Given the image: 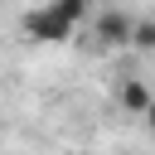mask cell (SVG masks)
<instances>
[{
    "instance_id": "obj_1",
    "label": "cell",
    "mask_w": 155,
    "mask_h": 155,
    "mask_svg": "<svg viewBox=\"0 0 155 155\" xmlns=\"http://www.w3.org/2000/svg\"><path fill=\"white\" fill-rule=\"evenodd\" d=\"M82 19H87V5H82V0H58V5L29 10V15H24V34L39 39V44H58V39H68Z\"/></svg>"
},
{
    "instance_id": "obj_3",
    "label": "cell",
    "mask_w": 155,
    "mask_h": 155,
    "mask_svg": "<svg viewBox=\"0 0 155 155\" xmlns=\"http://www.w3.org/2000/svg\"><path fill=\"white\" fill-rule=\"evenodd\" d=\"M116 102H121V107H126V111H140V116H145V111H150V102H155V97H150V87H145V82H140V78H126V82H121V87H116Z\"/></svg>"
},
{
    "instance_id": "obj_4",
    "label": "cell",
    "mask_w": 155,
    "mask_h": 155,
    "mask_svg": "<svg viewBox=\"0 0 155 155\" xmlns=\"http://www.w3.org/2000/svg\"><path fill=\"white\" fill-rule=\"evenodd\" d=\"M131 44H136V48H155V24H150V19H145V24H136Z\"/></svg>"
},
{
    "instance_id": "obj_2",
    "label": "cell",
    "mask_w": 155,
    "mask_h": 155,
    "mask_svg": "<svg viewBox=\"0 0 155 155\" xmlns=\"http://www.w3.org/2000/svg\"><path fill=\"white\" fill-rule=\"evenodd\" d=\"M92 34H97V44H131V34H136V19H131L126 10H97V19H92Z\"/></svg>"
},
{
    "instance_id": "obj_5",
    "label": "cell",
    "mask_w": 155,
    "mask_h": 155,
    "mask_svg": "<svg viewBox=\"0 0 155 155\" xmlns=\"http://www.w3.org/2000/svg\"><path fill=\"white\" fill-rule=\"evenodd\" d=\"M145 126H150V131H155V102H150V111H145Z\"/></svg>"
}]
</instances>
